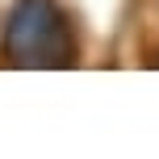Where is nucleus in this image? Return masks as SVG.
Masks as SVG:
<instances>
[{
  "mask_svg": "<svg viewBox=\"0 0 159 159\" xmlns=\"http://www.w3.org/2000/svg\"><path fill=\"white\" fill-rule=\"evenodd\" d=\"M80 55L67 13L55 0H17L0 30V59L8 67H71Z\"/></svg>",
  "mask_w": 159,
  "mask_h": 159,
  "instance_id": "1",
  "label": "nucleus"
}]
</instances>
